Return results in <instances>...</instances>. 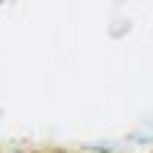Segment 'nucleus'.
Here are the masks:
<instances>
[{
  "label": "nucleus",
  "instance_id": "1",
  "mask_svg": "<svg viewBox=\"0 0 153 153\" xmlns=\"http://www.w3.org/2000/svg\"><path fill=\"white\" fill-rule=\"evenodd\" d=\"M22 153H92V150H71V147H31Z\"/></svg>",
  "mask_w": 153,
  "mask_h": 153
}]
</instances>
